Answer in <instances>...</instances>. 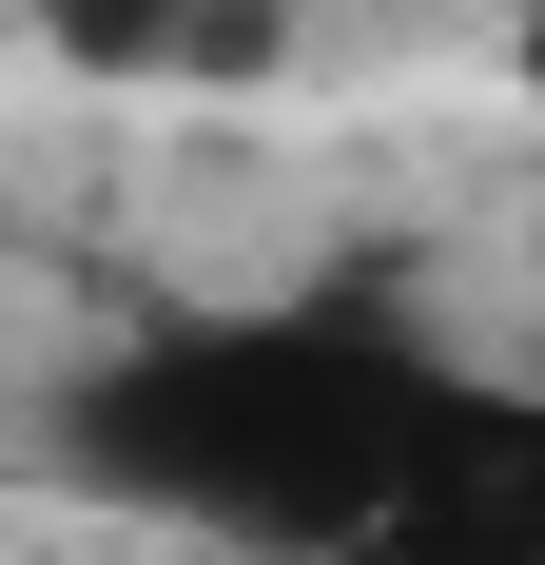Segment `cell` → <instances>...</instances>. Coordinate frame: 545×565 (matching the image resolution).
I'll list each match as a JSON object with an SVG mask.
<instances>
[{"mask_svg": "<svg viewBox=\"0 0 545 565\" xmlns=\"http://www.w3.org/2000/svg\"><path fill=\"white\" fill-rule=\"evenodd\" d=\"M429 391L448 371L389 332V312H351V292H254V312H195V332L78 371L58 468L117 488V508H157V526H234V546H371Z\"/></svg>", "mask_w": 545, "mask_h": 565, "instance_id": "cell-1", "label": "cell"}, {"mask_svg": "<svg viewBox=\"0 0 545 565\" xmlns=\"http://www.w3.org/2000/svg\"><path fill=\"white\" fill-rule=\"evenodd\" d=\"M20 20H40V40H78V58H137V40H175L195 0H20Z\"/></svg>", "mask_w": 545, "mask_h": 565, "instance_id": "cell-3", "label": "cell"}, {"mask_svg": "<svg viewBox=\"0 0 545 565\" xmlns=\"http://www.w3.org/2000/svg\"><path fill=\"white\" fill-rule=\"evenodd\" d=\"M351 565H545V371H448Z\"/></svg>", "mask_w": 545, "mask_h": 565, "instance_id": "cell-2", "label": "cell"}, {"mask_svg": "<svg viewBox=\"0 0 545 565\" xmlns=\"http://www.w3.org/2000/svg\"><path fill=\"white\" fill-rule=\"evenodd\" d=\"M526 78H545V0H526Z\"/></svg>", "mask_w": 545, "mask_h": 565, "instance_id": "cell-4", "label": "cell"}]
</instances>
